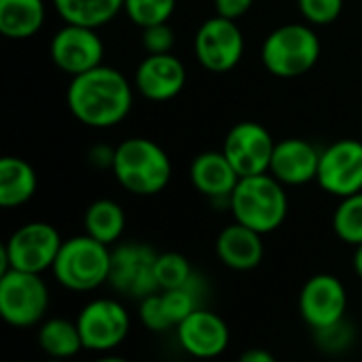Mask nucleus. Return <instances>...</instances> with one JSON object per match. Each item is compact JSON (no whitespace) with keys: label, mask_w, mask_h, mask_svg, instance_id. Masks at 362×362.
<instances>
[{"label":"nucleus","mask_w":362,"mask_h":362,"mask_svg":"<svg viewBox=\"0 0 362 362\" xmlns=\"http://www.w3.org/2000/svg\"><path fill=\"white\" fill-rule=\"evenodd\" d=\"M72 117L93 129H108L127 119L134 106V85L112 66H98L72 76L66 91Z\"/></svg>","instance_id":"nucleus-1"},{"label":"nucleus","mask_w":362,"mask_h":362,"mask_svg":"<svg viewBox=\"0 0 362 362\" xmlns=\"http://www.w3.org/2000/svg\"><path fill=\"white\" fill-rule=\"evenodd\" d=\"M112 174L127 193L148 197L161 193L170 185L172 161L157 142L136 136L117 146Z\"/></svg>","instance_id":"nucleus-2"},{"label":"nucleus","mask_w":362,"mask_h":362,"mask_svg":"<svg viewBox=\"0 0 362 362\" xmlns=\"http://www.w3.org/2000/svg\"><path fill=\"white\" fill-rule=\"evenodd\" d=\"M229 212L233 221L255 229L261 235L280 229L288 216V195L286 187L278 182L269 172L240 178L231 193Z\"/></svg>","instance_id":"nucleus-3"},{"label":"nucleus","mask_w":362,"mask_h":362,"mask_svg":"<svg viewBox=\"0 0 362 362\" xmlns=\"http://www.w3.org/2000/svg\"><path fill=\"white\" fill-rule=\"evenodd\" d=\"M320 36L310 23H284L272 30L261 45L263 68L278 78L308 74L320 59Z\"/></svg>","instance_id":"nucleus-4"},{"label":"nucleus","mask_w":362,"mask_h":362,"mask_svg":"<svg viewBox=\"0 0 362 362\" xmlns=\"http://www.w3.org/2000/svg\"><path fill=\"white\" fill-rule=\"evenodd\" d=\"M55 282L72 293H91L108 284L110 248L91 235H74L64 240L51 267Z\"/></svg>","instance_id":"nucleus-5"},{"label":"nucleus","mask_w":362,"mask_h":362,"mask_svg":"<svg viewBox=\"0 0 362 362\" xmlns=\"http://www.w3.org/2000/svg\"><path fill=\"white\" fill-rule=\"evenodd\" d=\"M62 244L64 240L53 225L45 221L25 223L17 227L0 248V274L8 269L42 274L53 267Z\"/></svg>","instance_id":"nucleus-6"},{"label":"nucleus","mask_w":362,"mask_h":362,"mask_svg":"<svg viewBox=\"0 0 362 362\" xmlns=\"http://www.w3.org/2000/svg\"><path fill=\"white\" fill-rule=\"evenodd\" d=\"M51 295L40 274L8 269L0 274V316L13 329L38 327L49 312Z\"/></svg>","instance_id":"nucleus-7"},{"label":"nucleus","mask_w":362,"mask_h":362,"mask_svg":"<svg viewBox=\"0 0 362 362\" xmlns=\"http://www.w3.org/2000/svg\"><path fill=\"white\" fill-rule=\"evenodd\" d=\"M159 252L144 242H123L110 248V274L108 286L127 297L142 301L148 295L159 293L155 265Z\"/></svg>","instance_id":"nucleus-8"},{"label":"nucleus","mask_w":362,"mask_h":362,"mask_svg":"<svg viewBox=\"0 0 362 362\" xmlns=\"http://www.w3.org/2000/svg\"><path fill=\"white\" fill-rule=\"evenodd\" d=\"M76 327L85 350L110 354L125 341L132 327V318L121 301L100 297L81 308L76 316Z\"/></svg>","instance_id":"nucleus-9"},{"label":"nucleus","mask_w":362,"mask_h":362,"mask_svg":"<svg viewBox=\"0 0 362 362\" xmlns=\"http://www.w3.org/2000/svg\"><path fill=\"white\" fill-rule=\"evenodd\" d=\"M246 40L238 21L214 15L206 19L193 38V53L208 72L225 74L238 68L244 57Z\"/></svg>","instance_id":"nucleus-10"},{"label":"nucleus","mask_w":362,"mask_h":362,"mask_svg":"<svg viewBox=\"0 0 362 362\" xmlns=\"http://www.w3.org/2000/svg\"><path fill=\"white\" fill-rule=\"evenodd\" d=\"M51 62L70 76L85 74L104 59V40L95 28L64 23L49 42Z\"/></svg>","instance_id":"nucleus-11"},{"label":"nucleus","mask_w":362,"mask_h":362,"mask_svg":"<svg viewBox=\"0 0 362 362\" xmlns=\"http://www.w3.org/2000/svg\"><path fill=\"white\" fill-rule=\"evenodd\" d=\"M276 140L269 129L257 121H240L225 136L223 153L240 178L267 174L274 157Z\"/></svg>","instance_id":"nucleus-12"},{"label":"nucleus","mask_w":362,"mask_h":362,"mask_svg":"<svg viewBox=\"0 0 362 362\" xmlns=\"http://www.w3.org/2000/svg\"><path fill=\"white\" fill-rule=\"evenodd\" d=\"M322 191L339 199L362 191V142L344 138L320 153L318 178Z\"/></svg>","instance_id":"nucleus-13"},{"label":"nucleus","mask_w":362,"mask_h":362,"mask_svg":"<svg viewBox=\"0 0 362 362\" xmlns=\"http://www.w3.org/2000/svg\"><path fill=\"white\" fill-rule=\"evenodd\" d=\"M348 293L344 282L333 274H316L301 286L299 316L312 329H325L346 318Z\"/></svg>","instance_id":"nucleus-14"},{"label":"nucleus","mask_w":362,"mask_h":362,"mask_svg":"<svg viewBox=\"0 0 362 362\" xmlns=\"http://www.w3.org/2000/svg\"><path fill=\"white\" fill-rule=\"evenodd\" d=\"M176 339L182 352L199 361H212L227 352L231 333L227 322L208 308L195 310L176 329Z\"/></svg>","instance_id":"nucleus-15"},{"label":"nucleus","mask_w":362,"mask_h":362,"mask_svg":"<svg viewBox=\"0 0 362 362\" xmlns=\"http://www.w3.org/2000/svg\"><path fill=\"white\" fill-rule=\"evenodd\" d=\"M187 85V68L174 53L146 55L134 74L136 91L151 102H170Z\"/></svg>","instance_id":"nucleus-16"},{"label":"nucleus","mask_w":362,"mask_h":362,"mask_svg":"<svg viewBox=\"0 0 362 362\" xmlns=\"http://www.w3.org/2000/svg\"><path fill=\"white\" fill-rule=\"evenodd\" d=\"M320 153L303 138H286L276 142L269 174L284 187H303L318 178Z\"/></svg>","instance_id":"nucleus-17"},{"label":"nucleus","mask_w":362,"mask_h":362,"mask_svg":"<svg viewBox=\"0 0 362 362\" xmlns=\"http://www.w3.org/2000/svg\"><path fill=\"white\" fill-rule=\"evenodd\" d=\"M191 185L197 193L206 195L214 206H223L229 210L231 193L240 182L238 172L229 163L223 151H206L199 153L189 170Z\"/></svg>","instance_id":"nucleus-18"},{"label":"nucleus","mask_w":362,"mask_h":362,"mask_svg":"<svg viewBox=\"0 0 362 362\" xmlns=\"http://www.w3.org/2000/svg\"><path fill=\"white\" fill-rule=\"evenodd\" d=\"M214 252L225 267L233 272H252L265 257L263 235L233 221L216 235Z\"/></svg>","instance_id":"nucleus-19"},{"label":"nucleus","mask_w":362,"mask_h":362,"mask_svg":"<svg viewBox=\"0 0 362 362\" xmlns=\"http://www.w3.org/2000/svg\"><path fill=\"white\" fill-rule=\"evenodd\" d=\"M38 189L36 170L21 157L0 159V206L11 210L28 204Z\"/></svg>","instance_id":"nucleus-20"},{"label":"nucleus","mask_w":362,"mask_h":362,"mask_svg":"<svg viewBox=\"0 0 362 362\" xmlns=\"http://www.w3.org/2000/svg\"><path fill=\"white\" fill-rule=\"evenodd\" d=\"M45 17V0H0V32L11 40H25L38 34Z\"/></svg>","instance_id":"nucleus-21"},{"label":"nucleus","mask_w":362,"mask_h":362,"mask_svg":"<svg viewBox=\"0 0 362 362\" xmlns=\"http://www.w3.org/2000/svg\"><path fill=\"white\" fill-rule=\"evenodd\" d=\"M38 346L47 358H57V361H70L74 358L83 348V339L76 327V320H68L62 316H51L45 318L38 325L36 331Z\"/></svg>","instance_id":"nucleus-22"},{"label":"nucleus","mask_w":362,"mask_h":362,"mask_svg":"<svg viewBox=\"0 0 362 362\" xmlns=\"http://www.w3.org/2000/svg\"><path fill=\"white\" fill-rule=\"evenodd\" d=\"M125 225H127L125 210L115 199H106V197L91 202L83 216L85 233L106 246H112L121 240Z\"/></svg>","instance_id":"nucleus-23"},{"label":"nucleus","mask_w":362,"mask_h":362,"mask_svg":"<svg viewBox=\"0 0 362 362\" xmlns=\"http://www.w3.org/2000/svg\"><path fill=\"white\" fill-rule=\"evenodd\" d=\"M55 13L64 23H76L87 28H102L112 21L125 0H51Z\"/></svg>","instance_id":"nucleus-24"},{"label":"nucleus","mask_w":362,"mask_h":362,"mask_svg":"<svg viewBox=\"0 0 362 362\" xmlns=\"http://www.w3.org/2000/svg\"><path fill=\"white\" fill-rule=\"evenodd\" d=\"M333 231L335 235L350 244L361 246L362 244V191L356 195L339 199V206L333 212Z\"/></svg>","instance_id":"nucleus-25"},{"label":"nucleus","mask_w":362,"mask_h":362,"mask_svg":"<svg viewBox=\"0 0 362 362\" xmlns=\"http://www.w3.org/2000/svg\"><path fill=\"white\" fill-rule=\"evenodd\" d=\"M155 276H157L159 291H172V288L187 286L195 278V272L185 255L159 252L157 265H155Z\"/></svg>","instance_id":"nucleus-26"},{"label":"nucleus","mask_w":362,"mask_h":362,"mask_svg":"<svg viewBox=\"0 0 362 362\" xmlns=\"http://www.w3.org/2000/svg\"><path fill=\"white\" fill-rule=\"evenodd\" d=\"M176 11V0H125L123 13L138 28H151L157 23H168Z\"/></svg>","instance_id":"nucleus-27"},{"label":"nucleus","mask_w":362,"mask_h":362,"mask_svg":"<svg viewBox=\"0 0 362 362\" xmlns=\"http://www.w3.org/2000/svg\"><path fill=\"white\" fill-rule=\"evenodd\" d=\"M312 337H314V344L320 352L325 354H331V356H339L344 352H348L354 341H356V327L344 318L331 327H325V329H318V331H312Z\"/></svg>","instance_id":"nucleus-28"},{"label":"nucleus","mask_w":362,"mask_h":362,"mask_svg":"<svg viewBox=\"0 0 362 362\" xmlns=\"http://www.w3.org/2000/svg\"><path fill=\"white\" fill-rule=\"evenodd\" d=\"M297 6L310 25H329L339 19L344 0H297Z\"/></svg>","instance_id":"nucleus-29"},{"label":"nucleus","mask_w":362,"mask_h":362,"mask_svg":"<svg viewBox=\"0 0 362 362\" xmlns=\"http://www.w3.org/2000/svg\"><path fill=\"white\" fill-rule=\"evenodd\" d=\"M138 316H140L142 327L153 331V333H165V331L174 329L168 314H165V310H163L161 293L144 297L140 301V305H138Z\"/></svg>","instance_id":"nucleus-30"},{"label":"nucleus","mask_w":362,"mask_h":362,"mask_svg":"<svg viewBox=\"0 0 362 362\" xmlns=\"http://www.w3.org/2000/svg\"><path fill=\"white\" fill-rule=\"evenodd\" d=\"M174 45H176V34L170 23H157L142 30V47L146 55L172 53Z\"/></svg>","instance_id":"nucleus-31"},{"label":"nucleus","mask_w":362,"mask_h":362,"mask_svg":"<svg viewBox=\"0 0 362 362\" xmlns=\"http://www.w3.org/2000/svg\"><path fill=\"white\" fill-rule=\"evenodd\" d=\"M255 0H214V11L221 17L238 21L252 8Z\"/></svg>","instance_id":"nucleus-32"},{"label":"nucleus","mask_w":362,"mask_h":362,"mask_svg":"<svg viewBox=\"0 0 362 362\" xmlns=\"http://www.w3.org/2000/svg\"><path fill=\"white\" fill-rule=\"evenodd\" d=\"M115 151L117 146H110V144H95L89 148V163L98 170H112L115 165Z\"/></svg>","instance_id":"nucleus-33"},{"label":"nucleus","mask_w":362,"mask_h":362,"mask_svg":"<svg viewBox=\"0 0 362 362\" xmlns=\"http://www.w3.org/2000/svg\"><path fill=\"white\" fill-rule=\"evenodd\" d=\"M238 362H278L276 356L265 348H248L240 354Z\"/></svg>","instance_id":"nucleus-34"},{"label":"nucleus","mask_w":362,"mask_h":362,"mask_svg":"<svg viewBox=\"0 0 362 362\" xmlns=\"http://www.w3.org/2000/svg\"><path fill=\"white\" fill-rule=\"evenodd\" d=\"M352 265H354V272H356V276H358V278L362 280V244L361 246H356V250H354Z\"/></svg>","instance_id":"nucleus-35"},{"label":"nucleus","mask_w":362,"mask_h":362,"mask_svg":"<svg viewBox=\"0 0 362 362\" xmlns=\"http://www.w3.org/2000/svg\"><path fill=\"white\" fill-rule=\"evenodd\" d=\"M93 362H129V361H125V358H121V356H112V354H102L100 358H95Z\"/></svg>","instance_id":"nucleus-36"},{"label":"nucleus","mask_w":362,"mask_h":362,"mask_svg":"<svg viewBox=\"0 0 362 362\" xmlns=\"http://www.w3.org/2000/svg\"><path fill=\"white\" fill-rule=\"evenodd\" d=\"M42 362H70V361H57V358H47V361Z\"/></svg>","instance_id":"nucleus-37"}]
</instances>
